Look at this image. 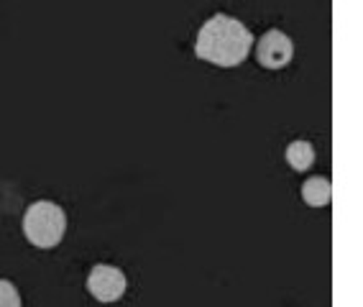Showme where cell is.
<instances>
[{
    "label": "cell",
    "instance_id": "7a4b0ae2",
    "mask_svg": "<svg viewBox=\"0 0 363 307\" xmlns=\"http://www.w3.org/2000/svg\"><path fill=\"white\" fill-rule=\"evenodd\" d=\"M65 230L67 216L57 203L39 200V203L28 205V210L23 213V235L36 249H54V246H59L62 238H65Z\"/></svg>",
    "mask_w": 363,
    "mask_h": 307
},
{
    "label": "cell",
    "instance_id": "52a82bcc",
    "mask_svg": "<svg viewBox=\"0 0 363 307\" xmlns=\"http://www.w3.org/2000/svg\"><path fill=\"white\" fill-rule=\"evenodd\" d=\"M0 307H21V294L13 281L0 279Z\"/></svg>",
    "mask_w": 363,
    "mask_h": 307
},
{
    "label": "cell",
    "instance_id": "6da1fadb",
    "mask_svg": "<svg viewBox=\"0 0 363 307\" xmlns=\"http://www.w3.org/2000/svg\"><path fill=\"white\" fill-rule=\"evenodd\" d=\"M253 49V33L238 18L215 13L202 23L195 41V57L215 67H238Z\"/></svg>",
    "mask_w": 363,
    "mask_h": 307
},
{
    "label": "cell",
    "instance_id": "277c9868",
    "mask_svg": "<svg viewBox=\"0 0 363 307\" xmlns=\"http://www.w3.org/2000/svg\"><path fill=\"white\" fill-rule=\"evenodd\" d=\"M294 41L279 28H269L256 44V59L264 69H281L292 62Z\"/></svg>",
    "mask_w": 363,
    "mask_h": 307
},
{
    "label": "cell",
    "instance_id": "3957f363",
    "mask_svg": "<svg viewBox=\"0 0 363 307\" xmlns=\"http://www.w3.org/2000/svg\"><path fill=\"white\" fill-rule=\"evenodd\" d=\"M125 287H128V279L118 267H111V264H95L87 274V289L98 302H118L125 294Z\"/></svg>",
    "mask_w": 363,
    "mask_h": 307
},
{
    "label": "cell",
    "instance_id": "8992f818",
    "mask_svg": "<svg viewBox=\"0 0 363 307\" xmlns=\"http://www.w3.org/2000/svg\"><path fill=\"white\" fill-rule=\"evenodd\" d=\"M286 164L294 172H307L315 164V149L310 141H292L286 146Z\"/></svg>",
    "mask_w": 363,
    "mask_h": 307
},
{
    "label": "cell",
    "instance_id": "5b68a950",
    "mask_svg": "<svg viewBox=\"0 0 363 307\" xmlns=\"http://www.w3.org/2000/svg\"><path fill=\"white\" fill-rule=\"evenodd\" d=\"M302 197H305V203L310 205V208H325V205H330V200H333L330 179H325V177H310V179L302 184Z\"/></svg>",
    "mask_w": 363,
    "mask_h": 307
}]
</instances>
